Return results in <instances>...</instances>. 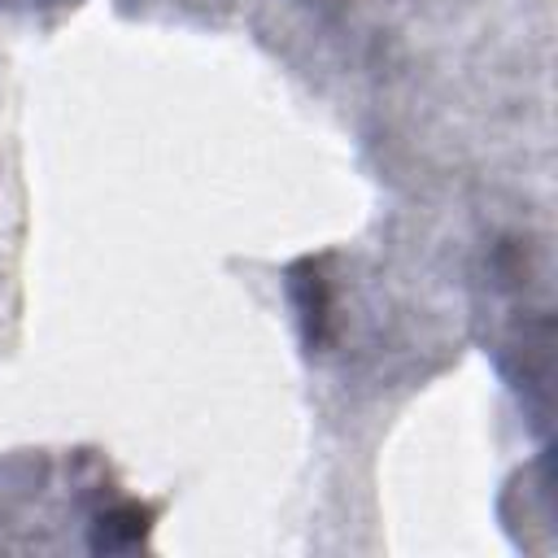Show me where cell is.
<instances>
[{
  "label": "cell",
  "mask_w": 558,
  "mask_h": 558,
  "mask_svg": "<svg viewBox=\"0 0 558 558\" xmlns=\"http://www.w3.org/2000/svg\"><path fill=\"white\" fill-rule=\"evenodd\" d=\"M0 4H52V0H0Z\"/></svg>",
  "instance_id": "obj_1"
}]
</instances>
